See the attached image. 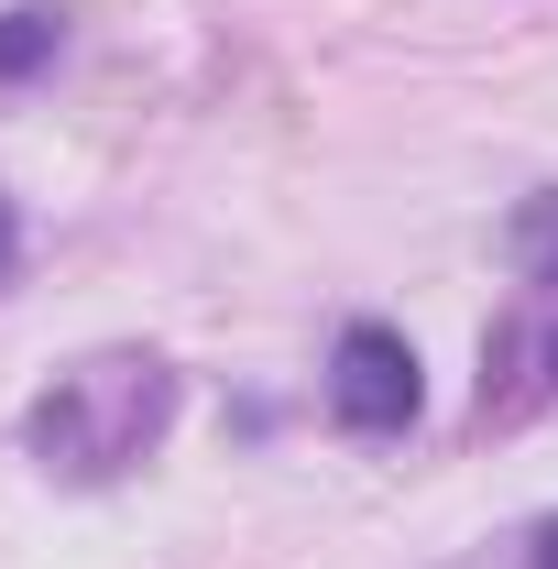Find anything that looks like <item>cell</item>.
Instances as JSON below:
<instances>
[{"instance_id": "obj_1", "label": "cell", "mask_w": 558, "mask_h": 569, "mask_svg": "<svg viewBox=\"0 0 558 569\" xmlns=\"http://www.w3.org/2000/svg\"><path fill=\"white\" fill-rule=\"evenodd\" d=\"M176 417V372L153 351H99L44 383V406L22 417V449L56 471V482H121L142 449Z\"/></svg>"}, {"instance_id": "obj_2", "label": "cell", "mask_w": 558, "mask_h": 569, "mask_svg": "<svg viewBox=\"0 0 558 569\" xmlns=\"http://www.w3.org/2000/svg\"><path fill=\"white\" fill-rule=\"evenodd\" d=\"M329 417L350 438H395V427H417V351L395 340V329H340V351H329Z\"/></svg>"}, {"instance_id": "obj_3", "label": "cell", "mask_w": 558, "mask_h": 569, "mask_svg": "<svg viewBox=\"0 0 558 569\" xmlns=\"http://www.w3.org/2000/svg\"><path fill=\"white\" fill-rule=\"evenodd\" d=\"M56 44H67V11H44V0L0 11V77H33V67H56Z\"/></svg>"}, {"instance_id": "obj_4", "label": "cell", "mask_w": 558, "mask_h": 569, "mask_svg": "<svg viewBox=\"0 0 558 569\" xmlns=\"http://www.w3.org/2000/svg\"><path fill=\"white\" fill-rule=\"evenodd\" d=\"M504 252H515V274H526V284H548V296H558V187L515 209V230H504Z\"/></svg>"}, {"instance_id": "obj_5", "label": "cell", "mask_w": 558, "mask_h": 569, "mask_svg": "<svg viewBox=\"0 0 558 569\" xmlns=\"http://www.w3.org/2000/svg\"><path fill=\"white\" fill-rule=\"evenodd\" d=\"M0 274H11V198H0Z\"/></svg>"}, {"instance_id": "obj_6", "label": "cell", "mask_w": 558, "mask_h": 569, "mask_svg": "<svg viewBox=\"0 0 558 569\" xmlns=\"http://www.w3.org/2000/svg\"><path fill=\"white\" fill-rule=\"evenodd\" d=\"M537 569H558V526H548V537H537Z\"/></svg>"}]
</instances>
